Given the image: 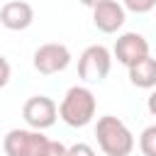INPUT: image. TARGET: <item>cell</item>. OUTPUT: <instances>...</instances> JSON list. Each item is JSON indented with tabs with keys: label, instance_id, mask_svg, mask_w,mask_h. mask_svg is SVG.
<instances>
[{
	"label": "cell",
	"instance_id": "5b68a950",
	"mask_svg": "<svg viewBox=\"0 0 156 156\" xmlns=\"http://www.w3.org/2000/svg\"><path fill=\"white\" fill-rule=\"evenodd\" d=\"M22 117H24V122L32 127V129H49V127H54V122H56V117H58V107H56V102L51 100V98H46V95H34V98H29L27 102H24V107H22Z\"/></svg>",
	"mask_w": 156,
	"mask_h": 156
},
{
	"label": "cell",
	"instance_id": "ba28073f",
	"mask_svg": "<svg viewBox=\"0 0 156 156\" xmlns=\"http://www.w3.org/2000/svg\"><path fill=\"white\" fill-rule=\"evenodd\" d=\"M32 22H34V7L24 0H10L0 10V24L5 29L20 32V29H27Z\"/></svg>",
	"mask_w": 156,
	"mask_h": 156
},
{
	"label": "cell",
	"instance_id": "e0dca14e",
	"mask_svg": "<svg viewBox=\"0 0 156 156\" xmlns=\"http://www.w3.org/2000/svg\"><path fill=\"white\" fill-rule=\"evenodd\" d=\"M80 2H83V5H88V7H95V5H98V2H102V0H80Z\"/></svg>",
	"mask_w": 156,
	"mask_h": 156
},
{
	"label": "cell",
	"instance_id": "7a4b0ae2",
	"mask_svg": "<svg viewBox=\"0 0 156 156\" xmlns=\"http://www.w3.org/2000/svg\"><path fill=\"white\" fill-rule=\"evenodd\" d=\"M95 107H98V102H95L93 90L85 85H73L66 90V95L58 105V115L68 127H85L93 122Z\"/></svg>",
	"mask_w": 156,
	"mask_h": 156
},
{
	"label": "cell",
	"instance_id": "277c9868",
	"mask_svg": "<svg viewBox=\"0 0 156 156\" xmlns=\"http://www.w3.org/2000/svg\"><path fill=\"white\" fill-rule=\"evenodd\" d=\"M112 68V54L107 46L102 44H93L88 46L80 58H78V76L85 80V83H100L107 78Z\"/></svg>",
	"mask_w": 156,
	"mask_h": 156
},
{
	"label": "cell",
	"instance_id": "8992f818",
	"mask_svg": "<svg viewBox=\"0 0 156 156\" xmlns=\"http://www.w3.org/2000/svg\"><path fill=\"white\" fill-rule=\"evenodd\" d=\"M71 63V51L68 46L63 44H41L37 51H34V68L41 73V76H54V73H61L66 71Z\"/></svg>",
	"mask_w": 156,
	"mask_h": 156
},
{
	"label": "cell",
	"instance_id": "2e32d148",
	"mask_svg": "<svg viewBox=\"0 0 156 156\" xmlns=\"http://www.w3.org/2000/svg\"><path fill=\"white\" fill-rule=\"evenodd\" d=\"M146 107H149V112H151V115L156 117V90H154V93L149 95V100H146Z\"/></svg>",
	"mask_w": 156,
	"mask_h": 156
},
{
	"label": "cell",
	"instance_id": "6da1fadb",
	"mask_svg": "<svg viewBox=\"0 0 156 156\" xmlns=\"http://www.w3.org/2000/svg\"><path fill=\"white\" fill-rule=\"evenodd\" d=\"M95 136H98V146L102 149L105 156H129L134 149V134L115 115H105L98 119Z\"/></svg>",
	"mask_w": 156,
	"mask_h": 156
},
{
	"label": "cell",
	"instance_id": "5bb4252c",
	"mask_svg": "<svg viewBox=\"0 0 156 156\" xmlns=\"http://www.w3.org/2000/svg\"><path fill=\"white\" fill-rule=\"evenodd\" d=\"M10 76H12V68H10L7 58L0 56V88H5V85L10 83Z\"/></svg>",
	"mask_w": 156,
	"mask_h": 156
},
{
	"label": "cell",
	"instance_id": "4fadbf2b",
	"mask_svg": "<svg viewBox=\"0 0 156 156\" xmlns=\"http://www.w3.org/2000/svg\"><path fill=\"white\" fill-rule=\"evenodd\" d=\"M66 156H95V151H93V146H90V144H83V141H78V144L68 146Z\"/></svg>",
	"mask_w": 156,
	"mask_h": 156
},
{
	"label": "cell",
	"instance_id": "52a82bcc",
	"mask_svg": "<svg viewBox=\"0 0 156 156\" xmlns=\"http://www.w3.org/2000/svg\"><path fill=\"white\" fill-rule=\"evenodd\" d=\"M127 15H124V7L117 2V0H102L93 7V22L100 32L105 34H112L117 32L122 24H124Z\"/></svg>",
	"mask_w": 156,
	"mask_h": 156
},
{
	"label": "cell",
	"instance_id": "30bf717a",
	"mask_svg": "<svg viewBox=\"0 0 156 156\" xmlns=\"http://www.w3.org/2000/svg\"><path fill=\"white\" fill-rule=\"evenodd\" d=\"M129 68V80H132V85H136V88H156V58H151L149 54L146 56H141L139 61H134L132 66H127Z\"/></svg>",
	"mask_w": 156,
	"mask_h": 156
},
{
	"label": "cell",
	"instance_id": "9c48e42d",
	"mask_svg": "<svg viewBox=\"0 0 156 156\" xmlns=\"http://www.w3.org/2000/svg\"><path fill=\"white\" fill-rule=\"evenodd\" d=\"M146 54H149V41L139 32H127L115 41V58L124 66H132Z\"/></svg>",
	"mask_w": 156,
	"mask_h": 156
},
{
	"label": "cell",
	"instance_id": "9a60e30c",
	"mask_svg": "<svg viewBox=\"0 0 156 156\" xmlns=\"http://www.w3.org/2000/svg\"><path fill=\"white\" fill-rule=\"evenodd\" d=\"M68 146H63L61 141H49V149H46V156H66Z\"/></svg>",
	"mask_w": 156,
	"mask_h": 156
},
{
	"label": "cell",
	"instance_id": "3957f363",
	"mask_svg": "<svg viewBox=\"0 0 156 156\" xmlns=\"http://www.w3.org/2000/svg\"><path fill=\"white\" fill-rule=\"evenodd\" d=\"M49 136L39 129H10L2 139V149L7 156H46Z\"/></svg>",
	"mask_w": 156,
	"mask_h": 156
},
{
	"label": "cell",
	"instance_id": "7c38bea8",
	"mask_svg": "<svg viewBox=\"0 0 156 156\" xmlns=\"http://www.w3.org/2000/svg\"><path fill=\"white\" fill-rule=\"evenodd\" d=\"M122 7H124V10H132V12H136V15H141V12L154 10V7H156V0H122Z\"/></svg>",
	"mask_w": 156,
	"mask_h": 156
},
{
	"label": "cell",
	"instance_id": "8fae6325",
	"mask_svg": "<svg viewBox=\"0 0 156 156\" xmlns=\"http://www.w3.org/2000/svg\"><path fill=\"white\" fill-rule=\"evenodd\" d=\"M139 149L144 156H156V124H149L139 136Z\"/></svg>",
	"mask_w": 156,
	"mask_h": 156
}]
</instances>
